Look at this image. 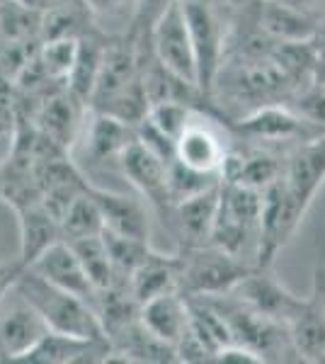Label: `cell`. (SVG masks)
Listing matches in <instances>:
<instances>
[{
    "label": "cell",
    "mask_w": 325,
    "mask_h": 364,
    "mask_svg": "<svg viewBox=\"0 0 325 364\" xmlns=\"http://www.w3.org/2000/svg\"><path fill=\"white\" fill-rule=\"evenodd\" d=\"M15 282L22 294L39 311L49 331L80 340H107L100 311L92 301L51 284V282H46L27 267L17 274Z\"/></svg>",
    "instance_id": "6da1fadb"
},
{
    "label": "cell",
    "mask_w": 325,
    "mask_h": 364,
    "mask_svg": "<svg viewBox=\"0 0 325 364\" xmlns=\"http://www.w3.org/2000/svg\"><path fill=\"white\" fill-rule=\"evenodd\" d=\"M260 238H262V190L221 182L211 243L257 267Z\"/></svg>",
    "instance_id": "7a4b0ae2"
},
{
    "label": "cell",
    "mask_w": 325,
    "mask_h": 364,
    "mask_svg": "<svg viewBox=\"0 0 325 364\" xmlns=\"http://www.w3.org/2000/svg\"><path fill=\"white\" fill-rule=\"evenodd\" d=\"M182 10H185L194 54H197L199 90L209 97L218 68L226 58L235 8L223 0H182Z\"/></svg>",
    "instance_id": "3957f363"
},
{
    "label": "cell",
    "mask_w": 325,
    "mask_h": 364,
    "mask_svg": "<svg viewBox=\"0 0 325 364\" xmlns=\"http://www.w3.org/2000/svg\"><path fill=\"white\" fill-rule=\"evenodd\" d=\"M182 272L180 291L185 296H216L233 291L238 282H243L255 269L243 257L230 255L228 250L214 243L199 245V248L180 250Z\"/></svg>",
    "instance_id": "277c9868"
},
{
    "label": "cell",
    "mask_w": 325,
    "mask_h": 364,
    "mask_svg": "<svg viewBox=\"0 0 325 364\" xmlns=\"http://www.w3.org/2000/svg\"><path fill=\"white\" fill-rule=\"evenodd\" d=\"M226 136H230L228 124H223L214 112L197 109L175 141V161L199 173L221 175L230 146Z\"/></svg>",
    "instance_id": "5b68a950"
},
{
    "label": "cell",
    "mask_w": 325,
    "mask_h": 364,
    "mask_svg": "<svg viewBox=\"0 0 325 364\" xmlns=\"http://www.w3.org/2000/svg\"><path fill=\"white\" fill-rule=\"evenodd\" d=\"M309 207L299 202L282 180L270 182L262 190V238H260L257 267H272L277 252L289 243L304 221Z\"/></svg>",
    "instance_id": "8992f818"
},
{
    "label": "cell",
    "mask_w": 325,
    "mask_h": 364,
    "mask_svg": "<svg viewBox=\"0 0 325 364\" xmlns=\"http://www.w3.org/2000/svg\"><path fill=\"white\" fill-rule=\"evenodd\" d=\"M46 333L49 328L39 311L13 282L0 296V360L22 362Z\"/></svg>",
    "instance_id": "52a82bcc"
},
{
    "label": "cell",
    "mask_w": 325,
    "mask_h": 364,
    "mask_svg": "<svg viewBox=\"0 0 325 364\" xmlns=\"http://www.w3.org/2000/svg\"><path fill=\"white\" fill-rule=\"evenodd\" d=\"M151 54L158 58L168 70L185 78L187 83L199 87V70H197V54H194V42L187 25L182 0L170 5L165 13L158 17L149 34Z\"/></svg>",
    "instance_id": "ba28073f"
},
{
    "label": "cell",
    "mask_w": 325,
    "mask_h": 364,
    "mask_svg": "<svg viewBox=\"0 0 325 364\" xmlns=\"http://www.w3.org/2000/svg\"><path fill=\"white\" fill-rule=\"evenodd\" d=\"M228 129L238 139L267 144V146H279V149H289V146L299 144V141L325 134L323 129L313 127L304 117H299L289 105H267V107H260L255 112L243 117V119L233 122Z\"/></svg>",
    "instance_id": "9c48e42d"
},
{
    "label": "cell",
    "mask_w": 325,
    "mask_h": 364,
    "mask_svg": "<svg viewBox=\"0 0 325 364\" xmlns=\"http://www.w3.org/2000/svg\"><path fill=\"white\" fill-rule=\"evenodd\" d=\"M119 168L129 185L136 187L149 202L165 216L170 211L168 197V163L163 161L149 144L136 136L119 158Z\"/></svg>",
    "instance_id": "30bf717a"
},
{
    "label": "cell",
    "mask_w": 325,
    "mask_h": 364,
    "mask_svg": "<svg viewBox=\"0 0 325 364\" xmlns=\"http://www.w3.org/2000/svg\"><path fill=\"white\" fill-rule=\"evenodd\" d=\"M218 195H221V185L182 199V202H175L165 214L170 231L180 240V250L211 243V233H214L218 214Z\"/></svg>",
    "instance_id": "8fae6325"
},
{
    "label": "cell",
    "mask_w": 325,
    "mask_h": 364,
    "mask_svg": "<svg viewBox=\"0 0 325 364\" xmlns=\"http://www.w3.org/2000/svg\"><path fill=\"white\" fill-rule=\"evenodd\" d=\"M282 180L304 207H311L325 182V134L289 146Z\"/></svg>",
    "instance_id": "7c38bea8"
},
{
    "label": "cell",
    "mask_w": 325,
    "mask_h": 364,
    "mask_svg": "<svg viewBox=\"0 0 325 364\" xmlns=\"http://www.w3.org/2000/svg\"><path fill=\"white\" fill-rule=\"evenodd\" d=\"M27 269H32V272H37L39 277H44L46 282H51V284L61 287V289L70 291V294L87 299V301H92L97 306L100 294H97L95 284L87 277L78 252H75V248L66 238L51 243L41 255H37L29 262Z\"/></svg>",
    "instance_id": "4fadbf2b"
},
{
    "label": "cell",
    "mask_w": 325,
    "mask_h": 364,
    "mask_svg": "<svg viewBox=\"0 0 325 364\" xmlns=\"http://www.w3.org/2000/svg\"><path fill=\"white\" fill-rule=\"evenodd\" d=\"M230 294H235L240 301H245L247 306H252L260 314L287 323L294 316V311L301 306L304 299L292 294L275 274L270 272V267H255L250 274L238 282Z\"/></svg>",
    "instance_id": "5bb4252c"
},
{
    "label": "cell",
    "mask_w": 325,
    "mask_h": 364,
    "mask_svg": "<svg viewBox=\"0 0 325 364\" xmlns=\"http://www.w3.org/2000/svg\"><path fill=\"white\" fill-rule=\"evenodd\" d=\"M260 27L277 42H313L321 15H311L284 0H252Z\"/></svg>",
    "instance_id": "9a60e30c"
},
{
    "label": "cell",
    "mask_w": 325,
    "mask_h": 364,
    "mask_svg": "<svg viewBox=\"0 0 325 364\" xmlns=\"http://www.w3.org/2000/svg\"><path fill=\"white\" fill-rule=\"evenodd\" d=\"M82 149L92 166H102L107 161L119 163L127 146L139 136L134 124L117 119L112 114L92 109L90 122L82 124Z\"/></svg>",
    "instance_id": "2e32d148"
},
{
    "label": "cell",
    "mask_w": 325,
    "mask_h": 364,
    "mask_svg": "<svg viewBox=\"0 0 325 364\" xmlns=\"http://www.w3.org/2000/svg\"><path fill=\"white\" fill-rule=\"evenodd\" d=\"M139 318L153 336L177 350L180 340L185 338L187 328H190V299L182 291L153 296L141 304Z\"/></svg>",
    "instance_id": "e0dca14e"
},
{
    "label": "cell",
    "mask_w": 325,
    "mask_h": 364,
    "mask_svg": "<svg viewBox=\"0 0 325 364\" xmlns=\"http://www.w3.org/2000/svg\"><path fill=\"white\" fill-rule=\"evenodd\" d=\"M180 272H182V257L177 255H163L153 250L132 277L127 279L129 289L136 296V301L144 304L153 296L168 294V291H180Z\"/></svg>",
    "instance_id": "ac0fdd59"
},
{
    "label": "cell",
    "mask_w": 325,
    "mask_h": 364,
    "mask_svg": "<svg viewBox=\"0 0 325 364\" xmlns=\"http://www.w3.org/2000/svg\"><path fill=\"white\" fill-rule=\"evenodd\" d=\"M92 195L97 197L100 207L105 214V228L122 236H132L141 240H151V219L149 211L141 204V199L124 192H112V190H92Z\"/></svg>",
    "instance_id": "d6986e66"
},
{
    "label": "cell",
    "mask_w": 325,
    "mask_h": 364,
    "mask_svg": "<svg viewBox=\"0 0 325 364\" xmlns=\"http://www.w3.org/2000/svg\"><path fill=\"white\" fill-rule=\"evenodd\" d=\"M78 105H82L78 97L70 92L66 95H54L41 105L37 114L39 132L46 139H51L58 149H70L78 141L82 124L78 122Z\"/></svg>",
    "instance_id": "ffe728a7"
},
{
    "label": "cell",
    "mask_w": 325,
    "mask_h": 364,
    "mask_svg": "<svg viewBox=\"0 0 325 364\" xmlns=\"http://www.w3.org/2000/svg\"><path fill=\"white\" fill-rule=\"evenodd\" d=\"M287 326L301 362L325 364V316L311 296L301 301Z\"/></svg>",
    "instance_id": "44dd1931"
},
{
    "label": "cell",
    "mask_w": 325,
    "mask_h": 364,
    "mask_svg": "<svg viewBox=\"0 0 325 364\" xmlns=\"http://www.w3.org/2000/svg\"><path fill=\"white\" fill-rule=\"evenodd\" d=\"M20 214V236H22V267H27L37 255H41L51 243L63 238L61 224L44 202H34L17 209Z\"/></svg>",
    "instance_id": "7402d4cb"
},
{
    "label": "cell",
    "mask_w": 325,
    "mask_h": 364,
    "mask_svg": "<svg viewBox=\"0 0 325 364\" xmlns=\"http://www.w3.org/2000/svg\"><path fill=\"white\" fill-rule=\"evenodd\" d=\"M105 51H107V44H102L95 37H80V46H78V58H75V66L70 70L66 85L68 92L73 97H78L82 105H90L92 90L97 85L100 70H102V61H105Z\"/></svg>",
    "instance_id": "603a6c76"
},
{
    "label": "cell",
    "mask_w": 325,
    "mask_h": 364,
    "mask_svg": "<svg viewBox=\"0 0 325 364\" xmlns=\"http://www.w3.org/2000/svg\"><path fill=\"white\" fill-rule=\"evenodd\" d=\"M61 233L66 240H78L87 236L105 233V214L97 197L92 195V187L78 195L68 204L61 216Z\"/></svg>",
    "instance_id": "cb8c5ba5"
},
{
    "label": "cell",
    "mask_w": 325,
    "mask_h": 364,
    "mask_svg": "<svg viewBox=\"0 0 325 364\" xmlns=\"http://www.w3.org/2000/svg\"><path fill=\"white\" fill-rule=\"evenodd\" d=\"M87 20L107 37H129L134 29L139 0H82Z\"/></svg>",
    "instance_id": "d4e9b609"
},
{
    "label": "cell",
    "mask_w": 325,
    "mask_h": 364,
    "mask_svg": "<svg viewBox=\"0 0 325 364\" xmlns=\"http://www.w3.org/2000/svg\"><path fill=\"white\" fill-rule=\"evenodd\" d=\"M70 245L78 252L82 267H85L87 277L95 284L97 294L107 291L110 287H114L117 282V269H114V262H112V255H110V248L105 243V236H87V238H78V240H68Z\"/></svg>",
    "instance_id": "484cf974"
},
{
    "label": "cell",
    "mask_w": 325,
    "mask_h": 364,
    "mask_svg": "<svg viewBox=\"0 0 325 364\" xmlns=\"http://www.w3.org/2000/svg\"><path fill=\"white\" fill-rule=\"evenodd\" d=\"M78 46L80 37H56L46 39L37 51V61L41 70L49 75L56 83H66L70 70L75 66V58H78Z\"/></svg>",
    "instance_id": "4316f807"
},
{
    "label": "cell",
    "mask_w": 325,
    "mask_h": 364,
    "mask_svg": "<svg viewBox=\"0 0 325 364\" xmlns=\"http://www.w3.org/2000/svg\"><path fill=\"white\" fill-rule=\"evenodd\" d=\"M44 13L13 0H0V39L5 42H29L34 34H41Z\"/></svg>",
    "instance_id": "83f0119b"
},
{
    "label": "cell",
    "mask_w": 325,
    "mask_h": 364,
    "mask_svg": "<svg viewBox=\"0 0 325 364\" xmlns=\"http://www.w3.org/2000/svg\"><path fill=\"white\" fill-rule=\"evenodd\" d=\"M221 185V175L211 173H199L187 166H182L180 161H173L168 166V197L170 204L182 202L187 197H194L199 192H206L211 187Z\"/></svg>",
    "instance_id": "f1b7e54d"
},
{
    "label": "cell",
    "mask_w": 325,
    "mask_h": 364,
    "mask_svg": "<svg viewBox=\"0 0 325 364\" xmlns=\"http://www.w3.org/2000/svg\"><path fill=\"white\" fill-rule=\"evenodd\" d=\"M199 107H194L190 102H161V105H153L146 114V122L158 129L163 136L177 141V136L182 134V129L190 124L192 114L197 112Z\"/></svg>",
    "instance_id": "f546056e"
},
{
    "label": "cell",
    "mask_w": 325,
    "mask_h": 364,
    "mask_svg": "<svg viewBox=\"0 0 325 364\" xmlns=\"http://www.w3.org/2000/svg\"><path fill=\"white\" fill-rule=\"evenodd\" d=\"M289 107L299 117H304L309 124L325 132V85L318 83L316 78L294 92V97L289 100Z\"/></svg>",
    "instance_id": "4dcf8cb0"
},
{
    "label": "cell",
    "mask_w": 325,
    "mask_h": 364,
    "mask_svg": "<svg viewBox=\"0 0 325 364\" xmlns=\"http://www.w3.org/2000/svg\"><path fill=\"white\" fill-rule=\"evenodd\" d=\"M175 3H180V0H139L134 29H132V37L136 39V42H146L153 25L158 22V17H161L165 10Z\"/></svg>",
    "instance_id": "1f68e13d"
},
{
    "label": "cell",
    "mask_w": 325,
    "mask_h": 364,
    "mask_svg": "<svg viewBox=\"0 0 325 364\" xmlns=\"http://www.w3.org/2000/svg\"><path fill=\"white\" fill-rule=\"evenodd\" d=\"M311 299L318 309L323 311L325 316V267H316L313 269V289H311Z\"/></svg>",
    "instance_id": "d6a6232c"
},
{
    "label": "cell",
    "mask_w": 325,
    "mask_h": 364,
    "mask_svg": "<svg viewBox=\"0 0 325 364\" xmlns=\"http://www.w3.org/2000/svg\"><path fill=\"white\" fill-rule=\"evenodd\" d=\"M284 3L304 10V13H311V15H323L325 13V0H284Z\"/></svg>",
    "instance_id": "836d02e7"
},
{
    "label": "cell",
    "mask_w": 325,
    "mask_h": 364,
    "mask_svg": "<svg viewBox=\"0 0 325 364\" xmlns=\"http://www.w3.org/2000/svg\"><path fill=\"white\" fill-rule=\"evenodd\" d=\"M17 5H25V8H32V10H39V13H46L51 8V0H13Z\"/></svg>",
    "instance_id": "e575fe53"
},
{
    "label": "cell",
    "mask_w": 325,
    "mask_h": 364,
    "mask_svg": "<svg viewBox=\"0 0 325 364\" xmlns=\"http://www.w3.org/2000/svg\"><path fill=\"white\" fill-rule=\"evenodd\" d=\"M316 80L325 85V51H318V61H316Z\"/></svg>",
    "instance_id": "d590c367"
},
{
    "label": "cell",
    "mask_w": 325,
    "mask_h": 364,
    "mask_svg": "<svg viewBox=\"0 0 325 364\" xmlns=\"http://www.w3.org/2000/svg\"><path fill=\"white\" fill-rule=\"evenodd\" d=\"M17 274L15 272H10V269H5V272H0V296H3V291L8 289L10 284L15 282Z\"/></svg>",
    "instance_id": "8d00e7d4"
},
{
    "label": "cell",
    "mask_w": 325,
    "mask_h": 364,
    "mask_svg": "<svg viewBox=\"0 0 325 364\" xmlns=\"http://www.w3.org/2000/svg\"><path fill=\"white\" fill-rule=\"evenodd\" d=\"M223 3L233 5V8H240V5H245V3H247V0H223Z\"/></svg>",
    "instance_id": "74e56055"
},
{
    "label": "cell",
    "mask_w": 325,
    "mask_h": 364,
    "mask_svg": "<svg viewBox=\"0 0 325 364\" xmlns=\"http://www.w3.org/2000/svg\"><path fill=\"white\" fill-rule=\"evenodd\" d=\"M5 269H8V267H0V272H5Z\"/></svg>",
    "instance_id": "f35d334b"
}]
</instances>
